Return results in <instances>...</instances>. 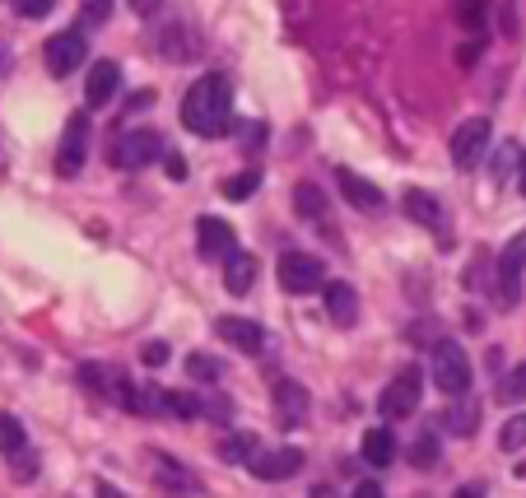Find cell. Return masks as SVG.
I'll use <instances>...</instances> for the list:
<instances>
[{
	"instance_id": "obj_17",
	"label": "cell",
	"mask_w": 526,
	"mask_h": 498,
	"mask_svg": "<svg viewBox=\"0 0 526 498\" xmlns=\"http://www.w3.org/2000/svg\"><path fill=\"white\" fill-rule=\"evenodd\" d=\"M215 331H219V340H229L233 350H243V354L266 350V326L261 322H247V317H219Z\"/></svg>"
},
{
	"instance_id": "obj_15",
	"label": "cell",
	"mask_w": 526,
	"mask_h": 498,
	"mask_svg": "<svg viewBox=\"0 0 526 498\" xmlns=\"http://www.w3.org/2000/svg\"><path fill=\"white\" fill-rule=\"evenodd\" d=\"M401 210H405V219H410V224H419V229H429V233H438V238H443L447 233V219H443V205L433 201L429 191H419V187H410L401 196Z\"/></svg>"
},
{
	"instance_id": "obj_3",
	"label": "cell",
	"mask_w": 526,
	"mask_h": 498,
	"mask_svg": "<svg viewBox=\"0 0 526 498\" xmlns=\"http://www.w3.org/2000/svg\"><path fill=\"white\" fill-rule=\"evenodd\" d=\"M154 159H163V135L159 131H122L108 145V163L112 168H122V173L149 168Z\"/></svg>"
},
{
	"instance_id": "obj_31",
	"label": "cell",
	"mask_w": 526,
	"mask_h": 498,
	"mask_svg": "<svg viewBox=\"0 0 526 498\" xmlns=\"http://www.w3.org/2000/svg\"><path fill=\"white\" fill-rule=\"evenodd\" d=\"M24 424H19V419H14V415H0V452H10V457H14V452H24Z\"/></svg>"
},
{
	"instance_id": "obj_19",
	"label": "cell",
	"mask_w": 526,
	"mask_h": 498,
	"mask_svg": "<svg viewBox=\"0 0 526 498\" xmlns=\"http://www.w3.org/2000/svg\"><path fill=\"white\" fill-rule=\"evenodd\" d=\"M233 247H238V243H233V229L224 224V219L205 215L201 224H196V252H201L205 261H224Z\"/></svg>"
},
{
	"instance_id": "obj_16",
	"label": "cell",
	"mask_w": 526,
	"mask_h": 498,
	"mask_svg": "<svg viewBox=\"0 0 526 498\" xmlns=\"http://www.w3.org/2000/svg\"><path fill=\"white\" fill-rule=\"evenodd\" d=\"M270 396H275V419H280V429H298V424L308 419V391L298 387V382L280 377Z\"/></svg>"
},
{
	"instance_id": "obj_18",
	"label": "cell",
	"mask_w": 526,
	"mask_h": 498,
	"mask_svg": "<svg viewBox=\"0 0 526 498\" xmlns=\"http://www.w3.org/2000/svg\"><path fill=\"white\" fill-rule=\"evenodd\" d=\"M336 182H340V191H345V201H350L354 210H364V215H378L382 205H387V196H382L368 177L354 173V168H336Z\"/></svg>"
},
{
	"instance_id": "obj_22",
	"label": "cell",
	"mask_w": 526,
	"mask_h": 498,
	"mask_svg": "<svg viewBox=\"0 0 526 498\" xmlns=\"http://www.w3.org/2000/svg\"><path fill=\"white\" fill-rule=\"evenodd\" d=\"M117 368H108V364H94V359H89V364H80V387L84 391H94L98 401H112V391H117Z\"/></svg>"
},
{
	"instance_id": "obj_23",
	"label": "cell",
	"mask_w": 526,
	"mask_h": 498,
	"mask_svg": "<svg viewBox=\"0 0 526 498\" xmlns=\"http://www.w3.org/2000/svg\"><path fill=\"white\" fill-rule=\"evenodd\" d=\"M359 452H364L368 466H392V461H396V438H392V429H368L364 443H359Z\"/></svg>"
},
{
	"instance_id": "obj_8",
	"label": "cell",
	"mask_w": 526,
	"mask_h": 498,
	"mask_svg": "<svg viewBox=\"0 0 526 498\" xmlns=\"http://www.w3.org/2000/svg\"><path fill=\"white\" fill-rule=\"evenodd\" d=\"M489 140H494V122H489V117L461 122L457 131H452V163H457V168H475V163L485 159Z\"/></svg>"
},
{
	"instance_id": "obj_36",
	"label": "cell",
	"mask_w": 526,
	"mask_h": 498,
	"mask_svg": "<svg viewBox=\"0 0 526 498\" xmlns=\"http://www.w3.org/2000/svg\"><path fill=\"white\" fill-rule=\"evenodd\" d=\"M140 364L163 368L168 364V345H163V340H145V345H140Z\"/></svg>"
},
{
	"instance_id": "obj_44",
	"label": "cell",
	"mask_w": 526,
	"mask_h": 498,
	"mask_svg": "<svg viewBox=\"0 0 526 498\" xmlns=\"http://www.w3.org/2000/svg\"><path fill=\"white\" fill-rule=\"evenodd\" d=\"M452 498H485V489H480V485H461Z\"/></svg>"
},
{
	"instance_id": "obj_32",
	"label": "cell",
	"mask_w": 526,
	"mask_h": 498,
	"mask_svg": "<svg viewBox=\"0 0 526 498\" xmlns=\"http://www.w3.org/2000/svg\"><path fill=\"white\" fill-rule=\"evenodd\" d=\"M499 401L503 405H517V401H526V364H517L513 373L499 382Z\"/></svg>"
},
{
	"instance_id": "obj_42",
	"label": "cell",
	"mask_w": 526,
	"mask_h": 498,
	"mask_svg": "<svg viewBox=\"0 0 526 498\" xmlns=\"http://www.w3.org/2000/svg\"><path fill=\"white\" fill-rule=\"evenodd\" d=\"M131 10L140 14V19H149V14H159V10H163V0H131Z\"/></svg>"
},
{
	"instance_id": "obj_38",
	"label": "cell",
	"mask_w": 526,
	"mask_h": 498,
	"mask_svg": "<svg viewBox=\"0 0 526 498\" xmlns=\"http://www.w3.org/2000/svg\"><path fill=\"white\" fill-rule=\"evenodd\" d=\"M33 471H38V461L28 457V447L24 452H14V480H33Z\"/></svg>"
},
{
	"instance_id": "obj_47",
	"label": "cell",
	"mask_w": 526,
	"mask_h": 498,
	"mask_svg": "<svg viewBox=\"0 0 526 498\" xmlns=\"http://www.w3.org/2000/svg\"><path fill=\"white\" fill-rule=\"evenodd\" d=\"M5 66H10V47L0 42V75H5Z\"/></svg>"
},
{
	"instance_id": "obj_34",
	"label": "cell",
	"mask_w": 526,
	"mask_h": 498,
	"mask_svg": "<svg viewBox=\"0 0 526 498\" xmlns=\"http://www.w3.org/2000/svg\"><path fill=\"white\" fill-rule=\"evenodd\" d=\"M80 19H84V28H103V24H112V0H84Z\"/></svg>"
},
{
	"instance_id": "obj_20",
	"label": "cell",
	"mask_w": 526,
	"mask_h": 498,
	"mask_svg": "<svg viewBox=\"0 0 526 498\" xmlns=\"http://www.w3.org/2000/svg\"><path fill=\"white\" fill-rule=\"evenodd\" d=\"M322 303H326V317H331L336 326H354V322H359V289H354V284H345V280L326 284Z\"/></svg>"
},
{
	"instance_id": "obj_40",
	"label": "cell",
	"mask_w": 526,
	"mask_h": 498,
	"mask_svg": "<svg viewBox=\"0 0 526 498\" xmlns=\"http://www.w3.org/2000/svg\"><path fill=\"white\" fill-rule=\"evenodd\" d=\"M163 168H168L173 182H187V163H182V154H163Z\"/></svg>"
},
{
	"instance_id": "obj_46",
	"label": "cell",
	"mask_w": 526,
	"mask_h": 498,
	"mask_svg": "<svg viewBox=\"0 0 526 498\" xmlns=\"http://www.w3.org/2000/svg\"><path fill=\"white\" fill-rule=\"evenodd\" d=\"M98 498H126L122 489H112V485H98Z\"/></svg>"
},
{
	"instance_id": "obj_33",
	"label": "cell",
	"mask_w": 526,
	"mask_h": 498,
	"mask_svg": "<svg viewBox=\"0 0 526 498\" xmlns=\"http://www.w3.org/2000/svg\"><path fill=\"white\" fill-rule=\"evenodd\" d=\"M499 447H503V452H522V447H526V410H522V415H513L508 424H503Z\"/></svg>"
},
{
	"instance_id": "obj_14",
	"label": "cell",
	"mask_w": 526,
	"mask_h": 498,
	"mask_svg": "<svg viewBox=\"0 0 526 498\" xmlns=\"http://www.w3.org/2000/svg\"><path fill=\"white\" fill-rule=\"evenodd\" d=\"M224 289H229L233 298H243V294H252L257 289V275H261V266H257V256L252 252H243V247H233L224 261Z\"/></svg>"
},
{
	"instance_id": "obj_21",
	"label": "cell",
	"mask_w": 526,
	"mask_h": 498,
	"mask_svg": "<svg viewBox=\"0 0 526 498\" xmlns=\"http://www.w3.org/2000/svg\"><path fill=\"white\" fill-rule=\"evenodd\" d=\"M480 419H485V405L471 401V396H452V405L443 410V424L452 438H471L480 429Z\"/></svg>"
},
{
	"instance_id": "obj_37",
	"label": "cell",
	"mask_w": 526,
	"mask_h": 498,
	"mask_svg": "<svg viewBox=\"0 0 526 498\" xmlns=\"http://www.w3.org/2000/svg\"><path fill=\"white\" fill-rule=\"evenodd\" d=\"M56 0H14V10L24 14V19H42V14H52Z\"/></svg>"
},
{
	"instance_id": "obj_28",
	"label": "cell",
	"mask_w": 526,
	"mask_h": 498,
	"mask_svg": "<svg viewBox=\"0 0 526 498\" xmlns=\"http://www.w3.org/2000/svg\"><path fill=\"white\" fill-rule=\"evenodd\" d=\"M252 452H257V438H252V433H233V438H224V443H219V461H247L252 457Z\"/></svg>"
},
{
	"instance_id": "obj_48",
	"label": "cell",
	"mask_w": 526,
	"mask_h": 498,
	"mask_svg": "<svg viewBox=\"0 0 526 498\" xmlns=\"http://www.w3.org/2000/svg\"><path fill=\"white\" fill-rule=\"evenodd\" d=\"M312 498H336V494H331L326 485H317V489H312Z\"/></svg>"
},
{
	"instance_id": "obj_45",
	"label": "cell",
	"mask_w": 526,
	"mask_h": 498,
	"mask_svg": "<svg viewBox=\"0 0 526 498\" xmlns=\"http://www.w3.org/2000/svg\"><path fill=\"white\" fill-rule=\"evenodd\" d=\"M517 191L526 196V149H522V159H517Z\"/></svg>"
},
{
	"instance_id": "obj_13",
	"label": "cell",
	"mask_w": 526,
	"mask_h": 498,
	"mask_svg": "<svg viewBox=\"0 0 526 498\" xmlns=\"http://www.w3.org/2000/svg\"><path fill=\"white\" fill-rule=\"evenodd\" d=\"M149 471H159L154 480H159L163 489L173 498H196L201 494V485H196V475L182 466V461H173V457H163V452H149Z\"/></svg>"
},
{
	"instance_id": "obj_29",
	"label": "cell",
	"mask_w": 526,
	"mask_h": 498,
	"mask_svg": "<svg viewBox=\"0 0 526 498\" xmlns=\"http://www.w3.org/2000/svg\"><path fill=\"white\" fill-rule=\"evenodd\" d=\"M257 187H261V173H238V177H229V182H219V196H224V201H247Z\"/></svg>"
},
{
	"instance_id": "obj_9",
	"label": "cell",
	"mask_w": 526,
	"mask_h": 498,
	"mask_svg": "<svg viewBox=\"0 0 526 498\" xmlns=\"http://www.w3.org/2000/svg\"><path fill=\"white\" fill-rule=\"evenodd\" d=\"M84 159H89V112H75L61 135V149H56V173L61 177H80Z\"/></svg>"
},
{
	"instance_id": "obj_12",
	"label": "cell",
	"mask_w": 526,
	"mask_h": 498,
	"mask_svg": "<svg viewBox=\"0 0 526 498\" xmlns=\"http://www.w3.org/2000/svg\"><path fill=\"white\" fill-rule=\"evenodd\" d=\"M122 94V66L117 61H94L84 80V103L89 108H112V98Z\"/></svg>"
},
{
	"instance_id": "obj_10",
	"label": "cell",
	"mask_w": 526,
	"mask_h": 498,
	"mask_svg": "<svg viewBox=\"0 0 526 498\" xmlns=\"http://www.w3.org/2000/svg\"><path fill=\"white\" fill-rule=\"evenodd\" d=\"M522 270H526V229L508 238V247L499 252V303L513 308L517 289H522Z\"/></svg>"
},
{
	"instance_id": "obj_4",
	"label": "cell",
	"mask_w": 526,
	"mask_h": 498,
	"mask_svg": "<svg viewBox=\"0 0 526 498\" xmlns=\"http://www.w3.org/2000/svg\"><path fill=\"white\" fill-rule=\"evenodd\" d=\"M275 275H280V289L294 298H308V294H322L326 289V270L317 256L308 252H284L280 266H275Z\"/></svg>"
},
{
	"instance_id": "obj_24",
	"label": "cell",
	"mask_w": 526,
	"mask_h": 498,
	"mask_svg": "<svg viewBox=\"0 0 526 498\" xmlns=\"http://www.w3.org/2000/svg\"><path fill=\"white\" fill-rule=\"evenodd\" d=\"M452 19H457V28H466V33H485L489 0H457V5H452Z\"/></svg>"
},
{
	"instance_id": "obj_27",
	"label": "cell",
	"mask_w": 526,
	"mask_h": 498,
	"mask_svg": "<svg viewBox=\"0 0 526 498\" xmlns=\"http://www.w3.org/2000/svg\"><path fill=\"white\" fill-rule=\"evenodd\" d=\"M438 452H443V443H438V433H419L415 443H410V466H419V471H433L438 466Z\"/></svg>"
},
{
	"instance_id": "obj_6",
	"label": "cell",
	"mask_w": 526,
	"mask_h": 498,
	"mask_svg": "<svg viewBox=\"0 0 526 498\" xmlns=\"http://www.w3.org/2000/svg\"><path fill=\"white\" fill-rule=\"evenodd\" d=\"M84 56H89V38H84L80 28H66V33L47 38L42 61H47V70H52L56 80H66V75H75V66H84Z\"/></svg>"
},
{
	"instance_id": "obj_11",
	"label": "cell",
	"mask_w": 526,
	"mask_h": 498,
	"mask_svg": "<svg viewBox=\"0 0 526 498\" xmlns=\"http://www.w3.org/2000/svg\"><path fill=\"white\" fill-rule=\"evenodd\" d=\"M201 33L191 24H182V19H173V24L159 28V56L163 61H173V66H187V61H196L201 56Z\"/></svg>"
},
{
	"instance_id": "obj_5",
	"label": "cell",
	"mask_w": 526,
	"mask_h": 498,
	"mask_svg": "<svg viewBox=\"0 0 526 498\" xmlns=\"http://www.w3.org/2000/svg\"><path fill=\"white\" fill-rule=\"evenodd\" d=\"M419 391H424V377H419V368L410 364V368H401V373L382 387V396H378V410H382V419H410L419 410Z\"/></svg>"
},
{
	"instance_id": "obj_2",
	"label": "cell",
	"mask_w": 526,
	"mask_h": 498,
	"mask_svg": "<svg viewBox=\"0 0 526 498\" xmlns=\"http://www.w3.org/2000/svg\"><path fill=\"white\" fill-rule=\"evenodd\" d=\"M429 368H433V387L443 396H466L471 391V359H466V350L457 340H433Z\"/></svg>"
},
{
	"instance_id": "obj_7",
	"label": "cell",
	"mask_w": 526,
	"mask_h": 498,
	"mask_svg": "<svg viewBox=\"0 0 526 498\" xmlns=\"http://www.w3.org/2000/svg\"><path fill=\"white\" fill-rule=\"evenodd\" d=\"M247 471L257 475V480H266V485H280V480L303 471V452L298 447H257L247 457Z\"/></svg>"
},
{
	"instance_id": "obj_26",
	"label": "cell",
	"mask_w": 526,
	"mask_h": 498,
	"mask_svg": "<svg viewBox=\"0 0 526 498\" xmlns=\"http://www.w3.org/2000/svg\"><path fill=\"white\" fill-rule=\"evenodd\" d=\"M163 415L201 419V396H196V391H163Z\"/></svg>"
},
{
	"instance_id": "obj_49",
	"label": "cell",
	"mask_w": 526,
	"mask_h": 498,
	"mask_svg": "<svg viewBox=\"0 0 526 498\" xmlns=\"http://www.w3.org/2000/svg\"><path fill=\"white\" fill-rule=\"evenodd\" d=\"M10 5H14V0H10Z\"/></svg>"
},
{
	"instance_id": "obj_35",
	"label": "cell",
	"mask_w": 526,
	"mask_h": 498,
	"mask_svg": "<svg viewBox=\"0 0 526 498\" xmlns=\"http://www.w3.org/2000/svg\"><path fill=\"white\" fill-rule=\"evenodd\" d=\"M201 415L205 419H219V424H229L233 419V405L224 396H201Z\"/></svg>"
},
{
	"instance_id": "obj_30",
	"label": "cell",
	"mask_w": 526,
	"mask_h": 498,
	"mask_svg": "<svg viewBox=\"0 0 526 498\" xmlns=\"http://www.w3.org/2000/svg\"><path fill=\"white\" fill-rule=\"evenodd\" d=\"M187 373L196 377V382H219V373H224V368H219V359L215 354H187Z\"/></svg>"
},
{
	"instance_id": "obj_43",
	"label": "cell",
	"mask_w": 526,
	"mask_h": 498,
	"mask_svg": "<svg viewBox=\"0 0 526 498\" xmlns=\"http://www.w3.org/2000/svg\"><path fill=\"white\" fill-rule=\"evenodd\" d=\"M350 498H387V494H382V489H378V485H373V480H364V485L354 489V494H350Z\"/></svg>"
},
{
	"instance_id": "obj_41",
	"label": "cell",
	"mask_w": 526,
	"mask_h": 498,
	"mask_svg": "<svg viewBox=\"0 0 526 498\" xmlns=\"http://www.w3.org/2000/svg\"><path fill=\"white\" fill-rule=\"evenodd\" d=\"M131 112H145V108H154V89H135L131 94V103H126Z\"/></svg>"
},
{
	"instance_id": "obj_39",
	"label": "cell",
	"mask_w": 526,
	"mask_h": 498,
	"mask_svg": "<svg viewBox=\"0 0 526 498\" xmlns=\"http://www.w3.org/2000/svg\"><path fill=\"white\" fill-rule=\"evenodd\" d=\"M238 131H243V145H247V149H261V145H266V126H257V122H243V126H238Z\"/></svg>"
},
{
	"instance_id": "obj_25",
	"label": "cell",
	"mask_w": 526,
	"mask_h": 498,
	"mask_svg": "<svg viewBox=\"0 0 526 498\" xmlns=\"http://www.w3.org/2000/svg\"><path fill=\"white\" fill-rule=\"evenodd\" d=\"M294 210L303 219H322L326 215V191L312 187V182H298L294 187Z\"/></svg>"
},
{
	"instance_id": "obj_1",
	"label": "cell",
	"mask_w": 526,
	"mask_h": 498,
	"mask_svg": "<svg viewBox=\"0 0 526 498\" xmlns=\"http://www.w3.org/2000/svg\"><path fill=\"white\" fill-rule=\"evenodd\" d=\"M233 112V89L224 75H201L182 98V126L191 135H219L229 126Z\"/></svg>"
}]
</instances>
